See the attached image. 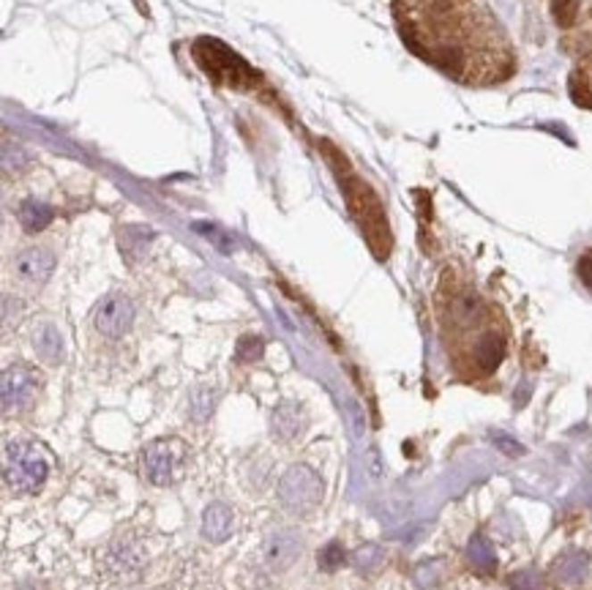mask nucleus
Listing matches in <instances>:
<instances>
[{"instance_id":"f257e3e1","label":"nucleus","mask_w":592,"mask_h":590,"mask_svg":"<svg viewBox=\"0 0 592 590\" xmlns=\"http://www.w3.org/2000/svg\"><path fill=\"white\" fill-rule=\"evenodd\" d=\"M393 20L413 53L459 85H500L516 53L483 0H393Z\"/></svg>"},{"instance_id":"f03ea898","label":"nucleus","mask_w":592,"mask_h":590,"mask_svg":"<svg viewBox=\"0 0 592 590\" xmlns=\"http://www.w3.org/2000/svg\"><path fill=\"white\" fill-rule=\"evenodd\" d=\"M46 476H49V459L36 442L25 440L6 442L4 478L12 492H17V495H33V492L41 489Z\"/></svg>"},{"instance_id":"7ed1b4c3","label":"nucleus","mask_w":592,"mask_h":590,"mask_svg":"<svg viewBox=\"0 0 592 590\" xmlns=\"http://www.w3.org/2000/svg\"><path fill=\"white\" fill-rule=\"evenodd\" d=\"M322 476L298 462L284 470V476L279 478V486H276V498L281 503V509L287 514H295V517H306V514H314L317 506L322 503Z\"/></svg>"},{"instance_id":"20e7f679","label":"nucleus","mask_w":592,"mask_h":590,"mask_svg":"<svg viewBox=\"0 0 592 590\" xmlns=\"http://www.w3.org/2000/svg\"><path fill=\"white\" fill-rule=\"evenodd\" d=\"M186 446L180 437H162V440H154L151 446L145 449L142 454V468H145V476L151 484L156 486H170L175 484L180 476H183V468H186Z\"/></svg>"},{"instance_id":"39448f33","label":"nucleus","mask_w":592,"mask_h":590,"mask_svg":"<svg viewBox=\"0 0 592 590\" xmlns=\"http://www.w3.org/2000/svg\"><path fill=\"white\" fill-rule=\"evenodd\" d=\"M191 55H194L196 63L205 69V74L216 82L235 85V82H240V77H249L246 63L232 53L229 46H224L216 38H208V36L196 38L194 46H191Z\"/></svg>"},{"instance_id":"423d86ee","label":"nucleus","mask_w":592,"mask_h":590,"mask_svg":"<svg viewBox=\"0 0 592 590\" xmlns=\"http://www.w3.org/2000/svg\"><path fill=\"white\" fill-rule=\"evenodd\" d=\"M568 93L579 107L592 110V14L576 36V66L568 80Z\"/></svg>"},{"instance_id":"0eeeda50","label":"nucleus","mask_w":592,"mask_h":590,"mask_svg":"<svg viewBox=\"0 0 592 590\" xmlns=\"http://www.w3.org/2000/svg\"><path fill=\"white\" fill-rule=\"evenodd\" d=\"M134 315H137V312H134V304H131L129 295L113 292V295H107V299L96 307V312H93V325H96L98 333L107 336V339H121V336L131 328Z\"/></svg>"},{"instance_id":"6e6552de","label":"nucleus","mask_w":592,"mask_h":590,"mask_svg":"<svg viewBox=\"0 0 592 590\" xmlns=\"http://www.w3.org/2000/svg\"><path fill=\"white\" fill-rule=\"evenodd\" d=\"M38 391V377L25 364H12L4 369V380H0V393H4V413H17L28 408Z\"/></svg>"},{"instance_id":"1a4fd4ad","label":"nucleus","mask_w":592,"mask_h":590,"mask_svg":"<svg viewBox=\"0 0 592 590\" xmlns=\"http://www.w3.org/2000/svg\"><path fill=\"white\" fill-rule=\"evenodd\" d=\"M301 550H304V538L295 533V530L281 527V530H273V533L265 538L263 558H265V563H268L271 571H284V569H289L295 560L301 558Z\"/></svg>"},{"instance_id":"9d476101","label":"nucleus","mask_w":592,"mask_h":590,"mask_svg":"<svg viewBox=\"0 0 592 590\" xmlns=\"http://www.w3.org/2000/svg\"><path fill=\"white\" fill-rule=\"evenodd\" d=\"M14 276L28 287H41L55 268V255L44 249V246H30L14 257Z\"/></svg>"},{"instance_id":"9b49d317","label":"nucleus","mask_w":592,"mask_h":590,"mask_svg":"<svg viewBox=\"0 0 592 590\" xmlns=\"http://www.w3.org/2000/svg\"><path fill=\"white\" fill-rule=\"evenodd\" d=\"M142 550L134 541H115L107 552V569L123 582H134L142 571Z\"/></svg>"},{"instance_id":"f8f14e48","label":"nucleus","mask_w":592,"mask_h":590,"mask_svg":"<svg viewBox=\"0 0 592 590\" xmlns=\"http://www.w3.org/2000/svg\"><path fill=\"white\" fill-rule=\"evenodd\" d=\"M589 574V555L581 550H568L552 563V579L560 587H579Z\"/></svg>"},{"instance_id":"ddd939ff","label":"nucleus","mask_w":592,"mask_h":590,"mask_svg":"<svg viewBox=\"0 0 592 590\" xmlns=\"http://www.w3.org/2000/svg\"><path fill=\"white\" fill-rule=\"evenodd\" d=\"M235 530V517L227 503H211L203 511V535L211 544H224Z\"/></svg>"},{"instance_id":"4468645a","label":"nucleus","mask_w":592,"mask_h":590,"mask_svg":"<svg viewBox=\"0 0 592 590\" xmlns=\"http://www.w3.org/2000/svg\"><path fill=\"white\" fill-rule=\"evenodd\" d=\"M304 416H301V408L292 405V402H284L273 410V421H271V429L276 434L279 442H292L304 432Z\"/></svg>"},{"instance_id":"2eb2a0df","label":"nucleus","mask_w":592,"mask_h":590,"mask_svg":"<svg viewBox=\"0 0 592 590\" xmlns=\"http://www.w3.org/2000/svg\"><path fill=\"white\" fill-rule=\"evenodd\" d=\"M33 348H36L38 358L46 364H58L63 358V339H61L58 328L49 323H41L33 331Z\"/></svg>"},{"instance_id":"dca6fc26","label":"nucleus","mask_w":592,"mask_h":590,"mask_svg":"<svg viewBox=\"0 0 592 590\" xmlns=\"http://www.w3.org/2000/svg\"><path fill=\"white\" fill-rule=\"evenodd\" d=\"M467 560L470 566L478 571V574H495L497 571V555H495V547L488 544V538L475 533L467 544Z\"/></svg>"},{"instance_id":"f3484780","label":"nucleus","mask_w":592,"mask_h":590,"mask_svg":"<svg viewBox=\"0 0 592 590\" xmlns=\"http://www.w3.org/2000/svg\"><path fill=\"white\" fill-rule=\"evenodd\" d=\"M49 222H53V208L38 200H28L20 206V224L28 232H41Z\"/></svg>"},{"instance_id":"a211bd4d","label":"nucleus","mask_w":592,"mask_h":590,"mask_svg":"<svg viewBox=\"0 0 592 590\" xmlns=\"http://www.w3.org/2000/svg\"><path fill=\"white\" fill-rule=\"evenodd\" d=\"M353 566L361 571V574H377L385 563V552L377 547V544H363L353 552Z\"/></svg>"},{"instance_id":"6ab92c4d","label":"nucleus","mask_w":592,"mask_h":590,"mask_svg":"<svg viewBox=\"0 0 592 590\" xmlns=\"http://www.w3.org/2000/svg\"><path fill=\"white\" fill-rule=\"evenodd\" d=\"M344 563H347V552H344V547L338 544V541H330V544H325V547L320 550V555H317V566H320V571H325V574L338 571Z\"/></svg>"},{"instance_id":"aec40b11","label":"nucleus","mask_w":592,"mask_h":590,"mask_svg":"<svg viewBox=\"0 0 592 590\" xmlns=\"http://www.w3.org/2000/svg\"><path fill=\"white\" fill-rule=\"evenodd\" d=\"M446 563L442 560H426V563H421L418 569H415V582L423 587V590H434L439 582H442V577H446Z\"/></svg>"},{"instance_id":"412c9836","label":"nucleus","mask_w":592,"mask_h":590,"mask_svg":"<svg viewBox=\"0 0 592 590\" xmlns=\"http://www.w3.org/2000/svg\"><path fill=\"white\" fill-rule=\"evenodd\" d=\"M579 4L581 0H552V14H554V22L560 28H571L579 17Z\"/></svg>"},{"instance_id":"4be33fe9","label":"nucleus","mask_w":592,"mask_h":590,"mask_svg":"<svg viewBox=\"0 0 592 590\" xmlns=\"http://www.w3.org/2000/svg\"><path fill=\"white\" fill-rule=\"evenodd\" d=\"M508 585H511V590H544V579H540V574L532 569H521V571L511 574Z\"/></svg>"},{"instance_id":"5701e85b","label":"nucleus","mask_w":592,"mask_h":590,"mask_svg":"<svg viewBox=\"0 0 592 590\" xmlns=\"http://www.w3.org/2000/svg\"><path fill=\"white\" fill-rule=\"evenodd\" d=\"M238 356L243 361H257L263 356V339L260 336H243L238 344Z\"/></svg>"},{"instance_id":"b1692460","label":"nucleus","mask_w":592,"mask_h":590,"mask_svg":"<svg viewBox=\"0 0 592 590\" xmlns=\"http://www.w3.org/2000/svg\"><path fill=\"white\" fill-rule=\"evenodd\" d=\"M495 446H497V449H503V451H505V454H511V457L524 454V449L519 446V442H513V437H508V434H497V437H495Z\"/></svg>"},{"instance_id":"393cba45","label":"nucleus","mask_w":592,"mask_h":590,"mask_svg":"<svg viewBox=\"0 0 592 590\" xmlns=\"http://www.w3.org/2000/svg\"><path fill=\"white\" fill-rule=\"evenodd\" d=\"M579 276L587 287H592V255H584L579 260Z\"/></svg>"},{"instance_id":"a878e982","label":"nucleus","mask_w":592,"mask_h":590,"mask_svg":"<svg viewBox=\"0 0 592 590\" xmlns=\"http://www.w3.org/2000/svg\"><path fill=\"white\" fill-rule=\"evenodd\" d=\"M17 590H44V587H41V585H36V582H22Z\"/></svg>"}]
</instances>
